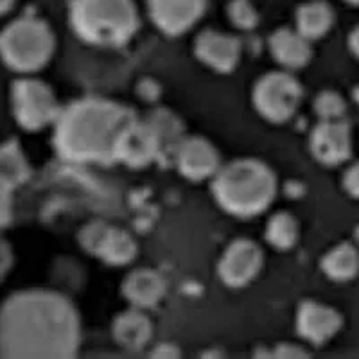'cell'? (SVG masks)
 <instances>
[{
  "mask_svg": "<svg viewBox=\"0 0 359 359\" xmlns=\"http://www.w3.org/2000/svg\"><path fill=\"white\" fill-rule=\"evenodd\" d=\"M355 239H358V243H359V229L355 230Z\"/></svg>",
  "mask_w": 359,
  "mask_h": 359,
  "instance_id": "1f68e13d",
  "label": "cell"
},
{
  "mask_svg": "<svg viewBox=\"0 0 359 359\" xmlns=\"http://www.w3.org/2000/svg\"><path fill=\"white\" fill-rule=\"evenodd\" d=\"M194 53L198 60L217 72H232L241 60V41L219 31H203L198 34Z\"/></svg>",
  "mask_w": 359,
  "mask_h": 359,
  "instance_id": "5bb4252c",
  "label": "cell"
},
{
  "mask_svg": "<svg viewBox=\"0 0 359 359\" xmlns=\"http://www.w3.org/2000/svg\"><path fill=\"white\" fill-rule=\"evenodd\" d=\"M334 24V11L323 0H313L302 4L297 11V31L307 40H318L331 31Z\"/></svg>",
  "mask_w": 359,
  "mask_h": 359,
  "instance_id": "d6986e66",
  "label": "cell"
},
{
  "mask_svg": "<svg viewBox=\"0 0 359 359\" xmlns=\"http://www.w3.org/2000/svg\"><path fill=\"white\" fill-rule=\"evenodd\" d=\"M302 86L287 72H269L253 88V104L269 123H286L302 102Z\"/></svg>",
  "mask_w": 359,
  "mask_h": 359,
  "instance_id": "8992f818",
  "label": "cell"
},
{
  "mask_svg": "<svg viewBox=\"0 0 359 359\" xmlns=\"http://www.w3.org/2000/svg\"><path fill=\"white\" fill-rule=\"evenodd\" d=\"M208 0H147L153 24L169 36L187 33L203 17Z\"/></svg>",
  "mask_w": 359,
  "mask_h": 359,
  "instance_id": "8fae6325",
  "label": "cell"
},
{
  "mask_svg": "<svg viewBox=\"0 0 359 359\" xmlns=\"http://www.w3.org/2000/svg\"><path fill=\"white\" fill-rule=\"evenodd\" d=\"M111 334L115 341L126 351H142L153 338V322L144 309L133 307L124 311L111 323Z\"/></svg>",
  "mask_w": 359,
  "mask_h": 359,
  "instance_id": "e0dca14e",
  "label": "cell"
},
{
  "mask_svg": "<svg viewBox=\"0 0 359 359\" xmlns=\"http://www.w3.org/2000/svg\"><path fill=\"white\" fill-rule=\"evenodd\" d=\"M229 17L236 27L250 31L257 25L259 17L250 0H232L229 4Z\"/></svg>",
  "mask_w": 359,
  "mask_h": 359,
  "instance_id": "cb8c5ba5",
  "label": "cell"
},
{
  "mask_svg": "<svg viewBox=\"0 0 359 359\" xmlns=\"http://www.w3.org/2000/svg\"><path fill=\"white\" fill-rule=\"evenodd\" d=\"M341 327V316L332 307L307 300L298 307L297 331L306 341L313 345H323Z\"/></svg>",
  "mask_w": 359,
  "mask_h": 359,
  "instance_id": "9a60e30c",
  "label": "cell"
},
{
  "mask_svg": "<svg viewBox=\"0 0 359 359\" xmlns=\"http://www.w3.org/2000/svg\"><path fill=\"white\" fill-rule=\"evenodd\" d=\"M162 155L158 137L149 123L131 118L118 135L115 144V160L130 168H146Z\"/></svg>",
  "mask_w": 359,
  "mask_h": 359,
  "instance_id": "30bf717a",
  "label": "cell"
},
{
  "mask_svg": "<svg viewBox=\"0 0 359 359\" xmlns=\"http://www.w3.org/2000/svg\"><path fill=\"white\" fill-rule=\"evenodd\" d=\"M314 110L322 121H338L343 117L347 107L341 95L336 92H322L314 101Z\"/></svg>",
  "mask_w": 359,
  "mask_h": 359,
  "instance_id": "603a6c76",
  "label": "cell"
},
{
  "mask_svg": "<svg viewBox=\"0 0 359 359\" xmlns=\"http://www.w3.org/2000/svg\"><path fill=\"white\" fill-rule=\"evenodd\" d=\"M269 53L275 62L286 69H302L311 60V45L307 38H304L293 29H277L269 36Z\"/></svg>",
  "mask_w": 359,
  "mask_h": 359,
  "instance_id": "ac0fdd59",
  "label": "cell"
},
{
  "mask_svg": "<svg viewBox=\"0 0 359 359\" xmlns=\"http://www.w3.org/2000/svg\"><path fill=\"white\" fill-rule=\"evenodd\" d=\"M264 264V255L257 243L250 239H236L224 250L217 264V273L223 284L243 287L257 278Z\"/></svg>",
  "mask_w": 359,
  "mask_h": 359,
  "instance_id": "9c48e42d",
  "label": "cell"
},
{
  "mask_svg": "<svg viewBox=\"0 0 359 359\" xmlns=\"http://www.w3.org/2000/svg\"><path fill=\"white\" fill-rule=\"evenodd\" d=\"M79 241L86 252L97 255L102 262L110 266L130 264L139 252V246L126 230L102 221L86 224L79 233Z\"/></svg>",
  "mask_w": 359,
  "mask_h": 359,
  "instance_id": "ba28073f",
  "label": "cell"
},
{
  "mask_svg": "<svg viewBox=\"0 0 359 359\" xmlns=\"http://www.w3.org/2000/svg\"><path fill=\"white\" fill-rule=\"evenodd\" d=\"M343 187L351 196L359 198V162L347 169L345 176H343Z\"/></svg>",
  "mask_w": 359,
  "mask_h": 359,
  "instance_id": "484cf974",
  "label": "cell"
},
{
  "mask_svg": "<svg viewBox=\"0 0 359 359\" xmlns=\"http://www.w3.org/2000/svg\"><path fill=\"white\" fill-rule=\"evenodd\" d=\"M0 171L4 172L15 185L22 184L27 178V162L15 144H6L0 147Z\"/></svg>",
  "mask_w": 359,
  "mask_h": 359,
  "instance_id": "7402d4cb",
  "label": "cell"
},
{
  "mask_svg": "<svg viewBox=\"0 0 359 359\" xmlns=\"http://www.w3.org/2000/svg\"><path fill=\"white\" fill-rule=\"evenodd\" d=\"M81 320L69 298L49 290H25L0 306V355L65 359L78 354Z\"/></svg>",
  "mask_w": 359,
  "mask_h": 359,
  "instance_id": "6da1fadb",
  "label": "cell"
},
{
  "mask_svg": "<svg viewBox=\"0 0 359 359\" xmlns=\"http://www.w3.org/2000/svg\"><path fill=\"white\" fill-rule=\"evenodd\" d=\"M17 185L0 171V226H4L13 214V192Z\"/></svg>",
  "mask_w": 359,
  "mask_h": 359,
  "instance_id": "d4e9b609",
  "label": "cell"
},
{
  "mask_svg": "<svg viewBox=\"0 0 359 359\" xmlns=\"http://www.w3.org/2000/svg\"><path fill=\"white\" fill-rule=\"evenodd\" d=\"M266 241L277 250H290L298 241V223L291 214H275L266 224Z\"/></svg>",
  "mask_w": 359,
  "mask_h": 359,
  "instance_id": "44dd1931",
  "label": "cell"
},
{
  "mask_svg": "<svg viewBox=\"0 0 359 359\" xmlns=\"http://www.w3.org/2000/svg\"><path fill=\"white\" fill-rule=\"evenodd\" d=\"M311 153L325 165H339L352 153L351 128L341 118L322 121L311 133Z\"/></svg>",
  "mask_w": 359,
  "mask_h": 359,
  "instance_id": "4fadbf2b",
  "label": "cell"
},
{
  "mask_svg": "<svg viewBox=\"0 0 359 359\" xmlns=\"http://www.w3.org/2000/svg\"><path fill=\"white\" fill-rule=\"evenodd\" d=\"M273 355L275 358H300V355H307V352L293 343H280L275 348Z\"/></svg>",
  "mask_w": 359,
  "mask_h": 359,
  "instance_id": "4316f807",
  "label": "cell"
},
{
  "mask_svg": "<svg viewBox=\"0 0 359 359\" xmlns=\"http://www.w3.org/2000/svg\"><path fill=\"white\" fill-rule=\"evenodd\" d=\"M69 18L74 33L97 47L126 43L139 29L133 0H72Z\"/></svg>",
  "mask_w": 359,
  "mask_h": 359,
  "instance_id": "277c9868",
  "label": "cell"
},
{
  "mask_svg": "<svg viewBox=\"0 0 359 359\" xmlns=\"http://www.w3.org/2000/svg\"><path fill=\"white\" fill-rule=\"evenodd\" d=\"M212 194L224 212L252 217L264 212L275 200L277 178L261 160H232L212 176Z\"/></svg>",
  "mask_w": 359,
  "mask_h": 359,
  "instance_id": "3957f363",
  "label": "cell"
},
{
  "mask_svg": "<svg viewBox=\"0 0 359 359\" xmlns=\"http://www.w3.org/2000/svg\"><path fill=\"white\" fill-rule=\"evenodd\" d=\"M168 284L162 275L151 268L133 269L123 282V294L128 302L139 309H151L165 297Z\"/></svg>",
  "mask_w": 359,
  "mask_h": 359,
  "instance_id": "2e32d148",
  "label": "cell"
},
{
  "mask_svg": "<svg viewBox=\"0 0 359 359\" xmlns=\"http://www.w3.org/2000/svg\"><path fill=\"white\" fill-rule=\"evenodd\" d=\"M175 158L180 175L194 182L212 178L221 168L219 153L203 137H187L182 140L176 147Z\"/></svg>",
  "mask_w": 359,
  "mask_h": 359,
  "instance_id": "7c38bea8",
  "label": "cell"
},
{
  "mask_svg": "<svg viewBox=\"0 0 359 359\" xmlns=\"http://www.w3.org/2000/svg\"><path fill=\"white\" fill-rule=\"evenodd\" d=\"M348 45H351V50L359 57V25L351 33V38H348Z\"/></svg>",
  "mask_w": 359,
  "mask_h": 359,
  "instance_id": "f1b7e54d",
  "label": "cell"
},
{
  "mask_svg": "<svg viewBox=\"0 0 359 359\" xmlns=\"http://www.w3.org/2000/svg\"><path fill=\"white\" fill-rule=\"evenodd\" d=\"M151 355H155V358H178V355H182V351L180 348H176V345H172V343H162V345H158L156 348H153L151 351Z\"/></svg>",
  "mask_w": 359,
  "mask_h": 359,
  "instance_id": "83f0119b",
  "label": "cell"
},
{
  "mask_svg": "<svg viewBox=\"0 0 359 359\" xmlns=\"http://www.w3.org/2000/svg\"><path fill=\"white\" fill-rule=\"evenodd\" d=\"M347 2H351V4H355V6H359V0H347Z\"/></svg>",
  "mask_w": 359,
  "mask_h": 359,
  "instance_id": "4dcf8cb0",
  "label": "cell"
},
{
  "mask_svg": "<svg viewBox=\"0 0 359 359\" xmlns=\"http://www.w3.org/2000/svg\"><path fill=\"white\" fill-rule=\"evenodd\" d=\"M13 6H15V0H0V17L6 15L8 11H11Z\"/></svg>",
  "mask_w": 359,
  "mask_h": 359,
  "instance_id": "f546056e",
  "label": "cell"
},
{
  "mask_svg": "<svg viewBox=\"0 0 359 359\" xmlns=\"http://www.w3.org/2000/svg\"><path fill=\"white\" fill-rule=\"evenodd\" d=\"M323 273L332 280L345 282L359 273V252L354 245L341 243L323 255Z\"/></svg>",
  "mask_w": 359,
  "mask_h": 359,
  "instance_id": "ffe728a7",
  "label": "cell"
},
{
  "mask_svg": "<svg viewBox=\"0 0 359 359\" xmlns=\"http://www.w3.org/2000/svg\"><path fill=\"white\" fill-rule=\"evenodd\" d=\"M133 115L115 101L99 97L70 102L54 121L57 155L74 163H108L115 160L118 135Z\"/></svg>",
  "mask_w": 359,
  "mask_h": 359,
  "instance_id": "7a4b0ae2",
  "label": "cell"
},
{
  "mask_svg": "<svg viewBox=\"0 0 359 359\" xmlns=\"http://www.w3.org/2000/svg\"><path fill=\"white\" fill-rule=\"evenodd\" d=\"M13 115L17 123L29 131H38L54 124L57 108L54 92L40 79H18L11 90Z\"/></svg>",
  "mask_w": 359,
  "mask_h": 359,
  "instance_id": "52a82bcc",
  "label": "cell"
},
{
  "mask_svg": "<svg viewBox=\"0 0 359 359\" xmlns=\"http://www.w3.org/2000/svg\"><path fill=\"white\" fill-rule=\"evenodd\" d=\"M53 53V31L36 17L17 18L0 33V57L20 74L40 70L49 63Z\"/></svg>",
  "mask_w": 359,
  "mask_h": 359,
  "instance_id": "5b68a950",
  "label": "cell"
}]
</instances>
